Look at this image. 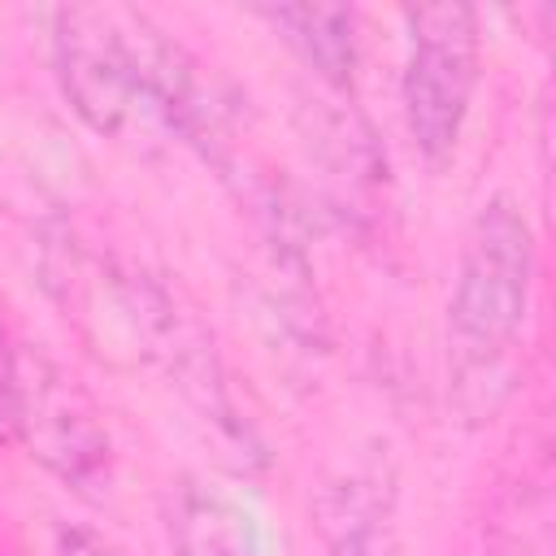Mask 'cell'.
I'll use <instances>...</instances> for the list:
<instances>
[{
	"label": "cell",
	"instance_id": "cell-1",
	"mask_svg": "<svg viewBox=\"0 0 556 556\" xmlns=\"http://www.w3.org/2000/svg\"><path fill=\"white\" fill-rule=\"evenodd\" d=\"M52 70L70 109L104 139H178L222 165V109L195 61L148 13L70 4L52 13Z\"/></svg>",
	"mask_w": 556,
	"mask_h": 556
},
{
	"label": "cell",
	"instance_id": "cell-2",
	"mask_svg": "<svg viewBox=\"0 0 556 556\" xmlns=\"http://www.w3.org/2000/svg\"><path fill=\"white\" fill-rule=\"evenodd\" d=\"M534 291V230L513 195H491L460 248L447 300V378L465 417H491L508 395L513 352Z\"/></svg>",
	"mask_w": 556,
	"mask_h": 556
},
{
	"label": "cell",
	"instance_id": "cell-3",
	"mask_svg": "<svg viewBox=\"0 0 556 556\" xmlns=\"http://www.w3.org/2000/svg\"><path fill=\"white\" fill-rule=\"evenodd\" d=\"M478 87V13L434 4L408 13V61L400 78L408 139L426 165H447Z\"/></svg>",
	"mask_w": 556,
	"mask_h": 556
},
{
	"label": "cell",
	"instance_id": "cell-4",
	"mask_svg": "<svg viewBox=\"0 0 556 556\" xmlns=\"http://www.w3.org/2000/svg\"><path fill=\"white\" fill-rule=\"evenodd\" d=\"M17 439H30L35 456L78 491L109 482V434L96 426V413L74 387L35 382L26 374Z\"/></svg>",
	"mask_w": 556,
	"mask_h": 556
},
{
	"label": "cell",
	"instance_id": "cell-5",
	"mask_svg": "<svg viewBox=\"0 0 556 556\" xmlns=\"http://www.w3.org/2000/svg\"><path fill=\"white\" fill-rule=\"evenodd\" d=\"M261 17L282 30L308 70L330 87H352L356 74V13L343 4H278Z\"/></svg>",
	"mask_w": 556,
	"mask_h": 556
},
{
	"label": "cell",
	"instance_id": "cell-6",
	"mask_svg": "<svg viewBox=\"0 0 556 556\" xmlns=\"http://www.w3.org/2000/svg\"><path fill=\"white\" fill-rule=\"evenodd\" d=\"M330 556H395V504L378 473H348L326 500Z\"/></svg>",
	"mask_w": 556,
	"mask_h": 556
},
{
	"label": "cell",
	"instance_id": "cell-7",
	"mask_svg": "<svg viewBox=\"0 0 556 556\" xmlns=\"http://www.w3.org/2000/svg\"><path fill=\"white\" fill-rule=\"evenodd\" d=\"M174 556H256L239 508L213 486L182 482L169 508Z\"/></svg>",
	"mask_w": 556,
	"mask_h": 556
},
{
	"label": "cell",
	"instance_id": "cell-8",
	"mask_svg": "<svg viewBox=\"0 0 556 556\" xmlns=\"http://www.w3.org/2000/svg\"><path fill=\"white\" fill-rule=\"evenodd\" d=\"M22 395H26V365L0 317V443L22 434Z\"/></svg>",
	"mask_w": 556,
	"mask_h": 556
},
{
	"label": "cell",
	"instance_id": "cell-9",
	"mask_svg": "<svg viewBox=\"0 0 556 556\" xmlns=\"http://www.w3.org/2000/svg\"><path fill=\"white\" fill-rule=\"evenodd\" d=\"M52 556H113V552L104 547L100 534L78 530V526H65V530L56 534V552H52Z\"/></svg>",
	"mask_w": 556,
	"mask_h": 556
}]
</instances>
